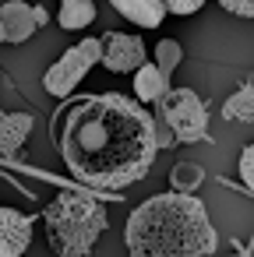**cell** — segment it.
I'll return each instance as SVG.
<instances>
[{"mask_svg": "<svg viewBox=\"0 0 254 257\" xmlns=\"http://www.w3.org/2000/svg\"><path fill=\"white\" fill-rule=\"evenodd\" d=\"M96 64H99V39H81V43L71 46L60 60H53V67H50L46 78H43V88H46L53 99H67Z\"/></svg>", "mask_w": 254, "mask_h": 257, "instance_id": "5", "label": "cell"}, {"mask_svg": "<svg viewBox=\"0 0 254 257\" xmlns=\"http://www.w3.org/2000/svg\"><path fill=\"white\" fill-rule=\"evenodd\" d=\"M215 4H219L226 15H236V18H254V0H215Z\"/></svg>", "mask_w": 254, "mask_h": 257, "instance_id": "16", "label": "cell"}, {"mask_svg": "<svg viewBox=\"0 0 254 257\" xmlns=\"http://www.w3.org/2000/svg\"><path fill=\"white\" fill-rule=\"evenodd\" d=\"M32 243V218L18 208H0V253L18 257Z\"/></svg>", "mask_w": 254, "mask_h": 257, "instance_id": "7", "label": "cell"}, {"mask_svg": "<svg viewBox=\"0 0 254 257\" xmlns=\"http://www.w3.org/2000/svg\"><path fill=\"white\" fill-rule=\"evenodd\" d=\"M60 155L71 176L81 183L106 190L131 187L159 155L152 113L120 92L81 95V102L64 113Z\"/></svg>", "mask_w": 254, "mask_h": 257, "instance_id": "1", "label": "cell"}, {"mask_svg": "<svg viewBox=\"0 0 254 257\" xmlns=\"http://www.w3.org/2000/svg\"><path fill=\"white\" fill-rule=\"evenodd\" d=\"M208 4V0H162V8L170 11V15H194V11H201Z\"/></svg>", "mask_w": 254, "mask_h": 257, "instance_id": "17", "label": "cell"}, {"mask_svg": "<svg viewBox=\"0 0 254 257\" xmlns=\"http://www.w3.org/2000/svg\"><path fill=\"white\" fill-rule=\"evenodd\" d=\"M152 123H155V148H159V152L173 148V145H177V138L170 134V127H166V123H159V120H152Z\"/></svg>", "mask_w": 254, "mask_h": 257, "instance_id": "19", "label": "cell"}, {"mask_svg": "<svg viewBox=\"0 0 254 257\" xmlns=\"http://www.w3.org/2000/svg\"><path fill=\"white\" fill-rule=\"evenodd\" d=\"M0 43H4V25H0Z\"/></svg>", "mask_w": 254, "mask_h": 257, "instance_id": "21", "label": "cell"}, {"mask_svg": "<svg viewBox=\"0 0 254 257\" xmlns=\"http://www.w3.org/2000/svg\"><path fill=\"white\" fill-rule=\"evenodd\" d=\"M0 25H4V43H25L39 25H36V11L25 0H8L0 8Z\"/></svg>", "mask_w": 254, "mask_h": 257, "instance_id": "8", "label": "cell"}, {"mask_svg": "<svg viewBox=\"0 0 254 257\" xmlns=\"http://www.w3.org/2000/svg\"><path fill=\"white\" fill-rule=\"evenodd\" d=\"M148 60V50L138 36L127 32H106L99 36V64L113 74H131Z\"/></svg>", "mask_w": 254, "mask_h": 257, "instance_id": "6", "label": "cell"}, {"mask_svg": "<svg viewBox=\"0 0 254 257\" xmlns=\"http://www.w3.org/2000/svg\"><path fill=\"white\" fill-rule=\"evenodd\" d=\"M124 239L134 257H208L219 246L205 204L180 190L138 204L127 218Z\"/></svg>", "mask_w": 254, "mask_h": 257, "instance_id": "2", "label": "cell"}, {"mask_svg": "<svg viewBox=\"0 0 254 257\" xmlns=\"http://www.w3.org/2000/svg\"><path fill=\"white\" fill-rule=\"evenodd\" d=\"M32 134V113H8L0 116V155H15L25 138Z\"/></svg>", "mask_w": 254, "mask_h": 257, "instance_id": "10", "label": "cell"}, {"mask_svg": "<svg viewBox=\"0 0 254 257\" xmlns=\"http://www.w3.org/2000/svg\"><path fill=\"white\" fill-rule=\"evenodd\" d=\"M166 88H170V74H162L155 64L145 60V64L134 71V99H138V102H155Z\"/></svg>", "mask_w": 254, "mask_h": 257, "instance_id": "11", "label": "cell"}, {"mask_svg": "<svg viewBox=\"0 0 254 257\" xmlns=\"http://www.w3.org/2000/svg\"><path fill=\"white\" fill-rule=\"evenodd\" d=\"M180 60H184V50H180L177 39H162V43L155 46V67H159L162 74H173V71L180 67Z\"/></svg>", "mask_w": 254, "mask_h": 257, "instance_id": "15", "label": "cell"}, {"mask_svg": "<svg viewBox=\"0 0 254 257\" xmlns=\"http://www.w3.org/2000/svg\"><path fill=\"white\" fill-rule=\"evenodd\" d=\"M222 116L233 120V123H250V120H254V88H250V85H240V88L222 102Z\"/></svg>", "mask_w": 254, "mask_h": 257, "instance_id": "13", "label": "cell"}, {"mask_svg": "<svg viewBox=\"0 0 254 257\" xmlns=\"http://www.w3.org/2000/svg\"><path fill=\"white\" fill-rule=\"evenodd\" d=\"M60 29L74 32V29H85L96 22V4L92 0H60V15H57Z\"/></svg>", "mask_w": 254, "mask_h": 257, "instance_id": "12", "label": "cell"}, {"mask_svg": "<svg viewBox=\"0 0 254 257\" xmlns=\"http://www.w3.org/2000/svg\"><path fill=\"white\" fill-rule=\"evenodd\" d=\"M240 180H243L247 190L254 187V148H250V145L240 152Z\"/></svg>", "mask_w": 254, "mask_h": 257, "instance_id": "18", "label": "cell"}, {"mask_svg": "<svg viewBox=\"0 0 254 257\" xmlns=\"http://www.w3.org/2000/svg\"><path fill=\"white\" fill-rule=\"evenodd\" d=\"M152 120L166 123L170 134L180 145H194V141L208 138V109H205V102L198 99L194 88H166L155 99Z\"/></svg>", "mask_w": 254, "mask_h": 257, "instance_id": "4", "label": "cell"}, {"mask_svg": "<svg viewBox=\"0 0 254 257\" xmlns=\"http://www.w3.org/2000/svg\"><path fill=\"white\" fill-rule=\"evenodd\" d=\"M43 222H46V239H50L53 253L85 257V253H92V246L103 236L110 218H106V208L96 197H89L81 190H60L46 204Z\"/></svg>", "mask_w": 254, "mask_h": 257, "instance_id": "3", "label": "cell"}, {"mask_svg": "<svg viewBox=\"0 0 254 257\" xmlns=\"http://www.w3.org/2000/svg\"><path fill=\"white\" fill-rule=\"evenodd\" d=\"M32 11H36V25H39V29H43V25H50V15H46V8L32 4Z\"/></svg>", "mask_w": 254, "mask_h": 257, "instance_id": "20", "label": "cell"}, {"mask_svg": "<svg viewBox=\"0 0 254 257\" xmlns=\"http://www.w3.org/2000/svg\"><path fill=\"white\" fill-rule=\"evenodd\" d=\"M201 180H205V173H201V166H194V162H177L173 173H170V183H173V190H180V194H194Z\"/></svg>", "mask_w": 254, "mask_h": 257, "instance_id": "14", "label": "cell"}, {"mask_svg": "<svg viewBox=\"0 0 254 257\" xmlns=\"http://www.w3.org/2000/svg\"><path fill=\"white\" fill-rule=\"evenodd\" d=\"M110 4L117 8L120 18H127L138 29H159L162 18H166L162 0H110Z\"/></svg>", "mask_w": 254, "mask_h": 257, "instance_id": "9", "label": "cell"}]
</instances>
